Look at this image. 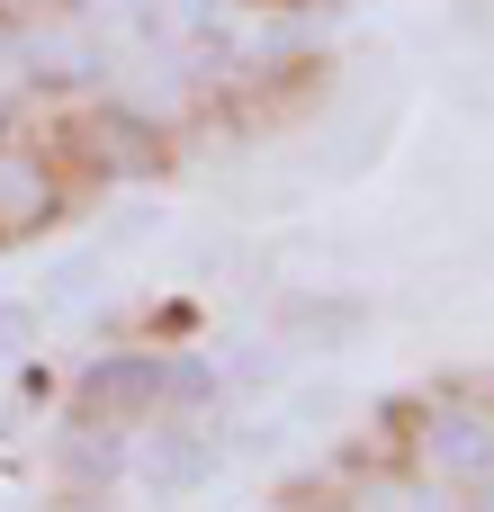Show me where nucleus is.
<instances>
[{"mask_svg":"<svg viewBox=\"0 0 494 512\" xmlns=\"http://www.w3.org/2000/svg\"><path fill=\"white\" fill-rule=\"evenodd\" d=\"M153 396H162V369H153V360H135V351H117V360H99V369L81 378V396H72V405H81V414H144Z\"/></svg>","mask_w":494,"mask_h":512,"instance_id":"f257e3e1","label":"nucleus"},{"mask_svg":"<svg viewBox=\"0 0 494 512\" xmlns=\"http://www.w3.org/2000/svg\"><path fill=\"white\" fill-rule=\"evenodd\" d=\"M432 468H450V477H494V423L468 414V405L432 414Z\"/></svg>","mask_w":494,"mask_h":512,"instance_id":"f03ea898","label":"nucleus"},{"mask_svg":"<svg viewBox=\"0 0 494 512\" xmlns=\"http://www.w3.org/2000/svg\"><path fill=\"white\" fill-rule=\"evenodd\" d=\"M198 477H216V441H207V432H171V441L144 459V486H153V495H189Z\"/></svg>","mask_w":494,"mask_h":512,"instance_id":"7ed1b4c3","label":"nucleus"},{"mask_svg":"<svg viewBox=\"0 0 494 512\" xmlns=\"http://www.w3.org/2000/svg\"><path fill=\"white\" fill-rule=\"evenodd\" d=\"M0 216H9V225H45V216H54V180H45L27 153H0Z\"/></svg>","mask_w":494,"mask_h":512,"instance_id":"20e7f679","label":"nucleus"},{"mask_svg":"<svg viewBox=\"0 0 494 512\" xmlns=\"http://www.w3.org/2000/svg\"><path fill=\"white\" fill-rule=\"evenodd\" d=\"M378 512H450V504H441V495H423V486H387Z\"/></svg>","mask_w":494,"mask_h":512,"instance_id":"39448f33","label":"nucleus"}]
</instances>
